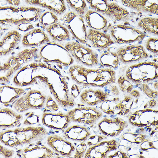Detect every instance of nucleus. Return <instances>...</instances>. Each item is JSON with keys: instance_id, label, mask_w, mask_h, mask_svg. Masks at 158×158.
Wrapping results in <instances>:
<instances>
[{"instance_id": "f257e3e1", "label": "nucleus", "mask_w": 158, "mask_h": 158, "mask_svg": "<svg viewBox=\"0 0 158 158\" xmlns=\"http://www.w3.org/2000/svg\"><path fill=\"white\" fill-rule=\"evenodd\" d=\"M65 47L79 65L90 68L98 64L97 54L85 44L73 40L67 42Z\"/></svg>"}, {"instance_id": "f03ea898", "label": "nucleus", "mask_w": 158, "mask_h": 158, "mask_svg": "<svg viewBox=\"0 0 158 158\" xmlns=\"http://www.w3.org/2000/svg\"><path fill=\"white\" fill-rule=\"evenodd\" d=\"M83 16L69 11L59 19V23L65 27L76 40L86 43V28Z\"/></svg>"}, {"instance_id": "7ed1b4c3", "label": "nucleus", "mask_w": 158, "mask_h": 158, "mask_svg": "<svg viewBox=\"0 0 158 158\" xmlns=\"http://www.w3.org/2000/svg\"><path fill=\"white\" fill-rule=\"evenodd\" d=\"M67 114L71 121L93 125L102 115L96 108L78 104V107L70 110Z\"/></svg>"}, {"instance_id": "20e7f679", "label": "nucleus", "mask_w": 158, "mask_h": 158, "mask_svg": "<svg viewBox=\"0 0 158 158\" xmlns=\"http://www.w3.org/2000/svg\"><path fill=\"white\" fill-rule=\"evenodd\" d=\"M47 143L56 153L68 157L73 158L75 152V144L56 135L49 136Z\"/></svg>"}, {"instance_id": "39448f33", "label": "nucleus", "mask_w": 158, "mask_h": 158, "mask_svg": "<svg viewBox=\"0 0 158 158\" xmlns=\"http://www.w3.org/2000/svg\"><path fill=\"white\" fill-rule=\"evenodd\" d=\"M86 28V45L90 47L104 49L113 43L108 34Z\"/></svg>"}, {"instance_id": "423d86ee", "label": "nucleus", "mask_w": 158, "mask_h": 158, "mask_svg": "<svg viewBox=\"0 0 158 158\" xmlns=\"http://www.w3.org/2000/svg\"><path fill=\"white\" fill-rule=\"evenodd\" d=\"M64 137L76 142H83L87 141L91 135L88 128L75 125L68 127L64 132Z\"/></svg>"}, {"instance_id": "0eeeda50", "label": "nucleus", "mask_w": 158, "mask_h": 158, "mask_svg": "<svg viewBox=\"0 0 158 158\" xmlns=\"http://www.w3.org/2000/svg\"><path fill=\"white\" fill-rule=\"evenodd\" d=\"M47 30L54 41L68 42L75 40L67 28L59 22L50 25Z\"/></svg>"}, {"instance_id": "6e6552de", "label": "nucleus", "mask_w": 158, "mask_h": 158, "mask_svg": "<svg viewBox=\"0 0 158 158\" xmlns=\"http://www.w3.org/2000/svg\"><path fill=\"white\" fill-rule=\"evenodd\" d=\"M80 100L82 104L91 106L103 101L107 94L100 90H94L89 88L83 90L79 94Z\"/></svg>"}, {"instance_id": "1a4fd4ad", "label": "nucleus", "mask_w": 158, "mask_h": 158, "mask_svg": "<svg viewBox=\"0 0 158 158\" xmlns=\"http://www.w3.org/2000/svg\"><path fill=\"white\" fill-rule=\"evenodd\" d=\"M83 17L86 27L98 30L105 29L107 26L106 19L92 9H89Z\"/></svg>"}, {"instance_id": "9d476101", "label": "nucleus", "mask_w": 158, "mask_h": 158, "mask_svg": "<svg viewBox=\"0 0 158 158\" xmlns=\"http://www.w3.org/2000/svg\"><path fill=\"white\" fill-rule=\"evenodd\" d=\"M113 142L103 141L98 144L89 147L84 157L85 158H104L107 153L113 149Z\"/></svg>"}, {"instance_id": "9b49d317", "label": "nucleus", "mask_w": 158, "mask_h": 158, "mask_svg": "<svg viewBox=\"0 0 158 158\" xmlns=\"http://www.w3.org/2000/svg\"><path fill=\"white\" fill-rule=\"evenodd\" d=\"M46 114L49 116V124L46 125L51 128L63 130L67 128L71 122L67 114L61 113Z\"/></svg>"}, {"instance_id": "f8f14e48", "label": "nucleus", "mask_w": 158, "mask_h": 158, "mask_svg": "<svg viewBox=\"0 0 158 158\" xmlns=\"http://www.w3.org/2000/svg\"><path fill=\"white\" fill-rule=\"evenodd\" d=\"M65 2L69 11L82 16H84L89 9L86 0H67Z\"/></svg>"}, {"instance_id": "ddd939ff", "label": "nucleus", "mask_w": 158, "mask_h": 158, "mask_svg": "<svg viewBox=\"0 0 158 158\" xmlns=\"http://www.w3.org/2000/svg\"><path fill=\"white\" fill-rule=\"evenodd\" d=\"M47 1L45 6L52 12L58 16H61L66 13L68 7L65 1Z\"/></svg>"}, {"instance_id": "4468645a", "label": "nucleus", "mask_w": 158, "mask_h": 158, "mask_svg": "<svg viewBox=\"0 0 158 158\" xmlns=\"http://www.w3.org/2000/svg\"><path fill=\"white\" fill-rule=\"evenodd\" d=\"M76 150L73 156L74 158H81L84 157L87 150V145L85 143L74 142Z\"/></svg>"}, {"instance_id": "2eb2a0df", "label": "nucleus", "mask_w": 158, "mask_h": 158, "mask_svg": "<svg viewBox=\"0 0 158 158\" xmlns=\"http://www.w3.org/2000/svg\"><path fill=\"white\" fill-rule=\"evenodd\" d=\"M103 139L101 136H90L87 140V145L90 147L96 145L98 142H99Z\"/></svg>"}, {"instance_id": "dca6fc26", "label": "nucleus", "mask_w": 158, "mask_h": 158, "mask_svg": "<svg viewBox=\"0 0 158 158\" xmlns=\"http://www.w3.org/2000/svg\"><path fill=\"white\" fill-rule=\"evenodd\" d=\"M33 133L34 135H36L39 133V132L36 130H34Z\"/></svg>"}, {"instance_id": "f3484780", "label": "nucleus", "mask_w": 158, "mask_h": 158, "mask_svg": "<svg viewBox=\"0 0 158 158\" xmlns=\"http://www.w3.org/2000/svg\"><path fill=\"white\" fill-rule=\"evenodd\" d=\"M4 143L6 145H9L8 142H4Z\"/></svg>"}, {"instance_id": "a211bd4d", "label": "nucleus", "mask_w": 158, "mask_h": 158, "mask_svg": "<svg viewBox=\"0 0 158 158\" xmlns=\"http://www.w3.org/2000/svg\"><path fill=\"white\" fill-rule=\"evenodd\" d=\"M20 142L19 141H17L16 142V144H20Z\"/></svg>"}, {"instance_id": "6ab92c4d", "label": "nucleus", "mask_w": 158, "mask_h": 158, "mask_svg": "<svg viewBox=\"0 0 158 158\" xmlns=\"http://www.w3.org/2000/svg\"><path fill=\"white\" fill-rule=\"evenodd\" d=\"M39 130L40 131H42L43 129V128L41 127H39L38 128Z\"/></svg>"}, {"instance_id": "aec40b11", "label": "nucleus", "mask_w": 158, "mask_h": 158, "mask_svg": "<svg viewBox=\"0 0 158 158\" xmlns=\"http://www.w3.org/2000/svg\"><path fill=\"white\" fill-rule=\"evenodd\" d=\"M16 144V143H14L13 144H11V145H10V146H11V147H12V146H14Z\"/></svg>"}, {"instance_id": "412c9836", "label": "nucleus", "mask_w": 158, "mask_h": 158, "mask_svg": "<svg viewBox=\"0 0 158 158\" xmlns=\"http://www.w3.org/2000/svg\"><path fill=\"white\" fill-rule=\"evenodd\" d=\"M15 99V98H13L12 99H11L10 101V102H12L13 101L14 99Z\"/></svg>"}, {"instance_id": "4be33fe9", "label": "nucleus", "mask_w": 158, "mask_h": 158, "mask_svg": "<svg viewBox=\"0 0 158 158\" xmlns=\"http://www.w3.org/2000/svg\"><path fill=\"white\" fill-rule=\"evenodd\" d=\"M29 113H26V115H28V114Z\"/></svg>"}, {"instance_id": "5701e85b", "label": "nucleus", "mask_w": 158, "mask_h": 158, "mask_svg": "<svg viewBox=\"0 0 158 158\" xmlns=\"http://www.w3.org/2000/svg\"><path fill=\"white\" fill-rule=\"evenodd\" d=\"M18 154V155H19V156L20 157H21V155H20Z\"/></svg>"}]
</instances>
